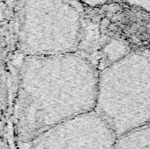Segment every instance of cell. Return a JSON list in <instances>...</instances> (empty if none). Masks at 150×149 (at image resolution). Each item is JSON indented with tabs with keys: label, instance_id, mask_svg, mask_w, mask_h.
I'll use <instances>...</instances> for the list:
<instances>
[{
	"label": "cell",
	"instance_id": "2",
	"mask_svg": "<svg viewBox=\"0 0 150 149\" xmlns=\"http://www.w3.org/2000/svg\"><path fill=\"white\" fill-rule=\"evenodd\" d=\"M94 111L117 138L150 125V60L131 54L98 71Z\"/></svg>",
	"mask_w": 150,
	"mask_h": 149
},
{
	"label": "cell",
	"instance_id": "4",
	"mask_svg": "<svg viewBox=\"0 0 150 149\" xmlns=\"http://www.w3.org/2000/svg\"><path fill=\"white\" fill-rule=\"evenodd\" d=\"M114 149H150V125L119 137Z\"/></svg>",
	"mask_w": 150,
	"mask_h": 149
},
{
	"label": "cell",
	"instance_id": "5",
	"mask_svg": "<svg viewBox=\"0 0 150 149\" xmlns=\"http://www.w3.org/2000/svg\"><path fill=\"white\" fill-rule=\"evenodd\" d=\"M109 24H110V20H109L108 18H103V19L101 20V25H104V26H106V25H108Z\"/></svg>",
	"mask_w": 150,
	"mask_h": 149
},
{
	"label": "cell",
	"instance_id": "6",
	"mask_svg": "<svg viewBox=\"0 0 150 149\" xmlns=\"http://www.w3.org/2000/svg\"><path fill=\"white\" fill-rule=\"evenodd\" d=\"M2 105V88H1V79H0V108Z\"/></svg>",
	"mask_w": 150,
	"mask_h": 149
},
{
	"label": "cell",
	"instance_id": "1",
	"mask_svg": "<svg viewBox=\"0 0 150 149\" xmlns=\"http://www.w3.org/2000/svg\"><path fill=\"white\" fill-rule=\"evenodd\" d=\"M98 71L75 53L23 56L12 111L16 140L30 143L45 131L96 107Z\"/></svg>",
	"mask_w": 150,
	"mask_h": 149
},
{
	"label": "cell",
	"instance_id": "3",
	"mask_svg": "<svg viewBox=\"0 0 150 149\" xmlns=\"http://www.w3.org/2000/svg\"><path fill=\"white\" fill-rule=\"evenodd\" d=\"M117 139L93 111L45 131L30 142V149H114Z\"/></svg>",
	"mask_w": 150,
	"mask_h": 149
}]
</instances>
